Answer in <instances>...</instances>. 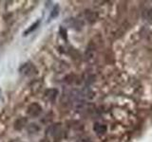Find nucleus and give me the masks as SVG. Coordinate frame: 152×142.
<instances>
[{"instance_id":"f257e3e1","label":"nucleus","mask_w":152,"mask_h":142,"mask_svg":"<svg viewBox=\"0 0 152 142\" xmlns=\"http://www.w3.org/2000/svg\"><path fill=\"white\" fill-rule=\"evenodd\" d=\"M42 112V108L38 103H31L27 109V114L30 117H38Z\"/></svg>"},{"instance_id":"f03ea898","label":"nucleus","mask_w":152,"mask_h":142,"mask_svg":"<svg viewBox=\"0 0 152 142\" xmlns=\"http://www.w3.org/2000/svg\"><path fill=\"white\" fill-rule=\"evenodd\" d=\"M19 71H20V73L23 75L31 76V75H33L36 73V68L31 64L27 63V64H24L21 67L19 68Z\"/></svg>"},{"instance_id":"7ed1b4c3","label":"nucleus","mask_w":152,"mask_h":142,"mask_svg":"<svg viewBox=\"0 0 152 142\" xmlns=\"http://www.w3.org/2000/svg\"><path fill=\"white\" fill-rule=\"evenodd\" d=\"M27 123H28V120L26 117L18 118V120L15 121V123H14V129H15V130H21L27 125Z\"/></svg>"},{"instance_id":"20e7f679","label":"nucleus","mask_w":152,"mask_h":142,"mask_svg":"<svg viewBox=\"0 0 152 142\" xmlns=\"http://www.w3.org/2000/svg\"><path fill=\"white\" fill-rule=\"evenodd\" d=\"M39 25H40V21H39V20L36 21L35 23H33L31 27H28V30H25V32H24V35L26 36V35H28V34H30V33L33 32L38 27H39Z\"/></svg>"},{"instance_id":"39448f33","label":"nucleus","mask_w":152,"mask_h":142,"mask_svg":"<svg viewBox=\"0 0 152 142\" xmlns=\"http://www.w3.org/2000/svg\"><path fill=\"white\" fill-rule=\"evenodd\" d=\"M144 17L147 22L152 24V9H145L144 12Z\"/></svg>"},{"instance_id":"423d86ee","label":"nucleus","mask_w":152,"mask_h":142,"mask_svg":"<svg viewBox=\"0 0 152 142\" xmlns=\"http://www.w3.org/2000/svg\"><path fill=\"white\" fill-rule=\"evenodd\" d=\"M58 14H59V8H58V6H55L54 8H53V9L51 11V12H50V19L51 18H55L56 16H58Z\"/></svg>"}]
</instances>
